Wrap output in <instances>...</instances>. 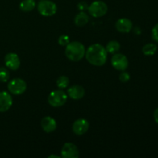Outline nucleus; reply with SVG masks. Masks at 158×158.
Masks as SVG:
<instances>
[{"label": "nucleus", "instance_id": "2", "mask_svg": "<svg viewBox=\"0 0 158 158\" xmlns=\"http://www.w3.org/2000/svg\"><path fill=\"white\" fill-rule=\"evenodd\" d=\"M86 49L81 43L77 41L70 42L66 46L65 54L69 60L73 62H78L84 57Z\"/></svg>", "mask_w": 158, "mask_h": 158}, {"label": "nucleus", "instance_id": "3", "mask_svg": "<svg viewBox=\"0 0 158 158\" xmlns=\"http://www.w3.org/2000/svg\"><path fill=\"white\" fill-rule=\"evenodd\" d=\"M67 100V95L61 89L53 90L48 96V103L53 107H60L63 106Z\"/></svg>", "mask_w": 158, "mask_h": 158}, {"label": "nucleus", "instance_id": "12", "mask_svg": "<svg viewBox=\"0 0 158 158\" xmlns=\"http://www.w3.org/2000/svg\"><path fill=\"white\" fill-rule=\"evenodd\" d=\"M115 26L118 32L127 33V32H129L132 29L133 23L129 19L122 18L117 20Z\"/></svg>", "mask_w": 158, "mask_h": 158}, {"label": "nucleus", "instance_id": "26", "mask_svg": "<svg viewBox=\"0 0 158 158\" xmlns=\"http://www.w3.org/2000/svg\"><path fill=\"white\" fill-rule=\"evenodd\" d=\"M49 157H56V158H60V157H59V156H56V155H50L49 156Z\"/></svg>", "mask_w": 158, "mask_h": 158}, {"label": "nucleus", "instance_id": "8", "mask_svg": "<svg viewBox=\"0 0 158 158\" xmlns=\"http://www.w3.org/2000/svg\"><path fill=\"white\" fill-rule=\"evenodd\" d=\"M61 156L63 158H77L80 156L78 148L73 143H66L62 148Z\"/></svg>", "mask_w": 158, "mask_h": 158}, {"label": "nucleus", "instance_id": "7", "mask_svg": "<svg viewBox=\"0 0 158 158\" xmlns=\"http://www.w3.org/2000/svg\"><path fill=\"white\" fill-rule=\"evenodd\" d=\"M111 64L114 69L119 71H124L128 67V60L125 55L122 53H114L111 58Z\"/></svg>", "mask_w": 158, "mask_h": 158}, {"label": "nucleus", "instance_id": "17", "mask_svg": "<svg viewBox=\"0 0 158 158\" xmlns=\"http://www.w3.org/2000/svg\"><path fill=\"white\" fill-rule=\"evenodd\" d=\"M106 50L107 52L110 53L114 54L116 52H118L120 49V44L116 40H112V41L109 42L106 46Z\"/></svg>", "mask_w": 158, "mask_h": 158}, {"label": "nucleus", "instance_id": "14", "mask_svg": "<svg viewBox=\"0 0 158 158\" xmlns=\"http://www.w3.org/2000/svg\"><path fill=\"white\" fill-rule=\"evenodd\" d=\"M41 127L46 133L53 132L57 127V123L55 119L51 117H45L41 120Z\"/></svg>", "mask_w": 158, "mask_h": 158}, {"label": "nucleus", "instance_id": "16", "mask_svg": "<svg viewBox=\"0 0 158 158\" xmlns=\"http://www.w3.org/2000/svg\"><path fill=\"white\" fill-rule=\"evenodd\" d=\"M35 7V0H23L19 4V8L23 12H31Z\"/></svg>", "mask_w": 158, "mask_h": 158}, {"label": "nucleus", "instance_id": "10", "mask_svg": "<svg viewBox=\"0 0 158 158\" xmlns=\"http://www.w3.org/2000/svg\"><path fill=\"white\" fill-rule=\"evenodd\" d=\"M89 127V123L86 119H78L73 124V131L77 135H83L87 132Z\"/></svg>", "mask_w": 158, "mask_h": 158}, {"label": "nucleus", "instance_id": "9", "mask_svg": "<svg viewBox=\"0 0 158 158\" xmlns=\"http://www.w3.org/2000/svg\"><path fill=\"white\" fill-rule=\"evenodd\" d=\"M4 62L6 67L11 70H16L20 66V59L15 52H9L6 54Z\"/></svg>", "mask_w": 158, "mask_h": 158}, {"label": "nucleus", "instance_id": "21", "mask_svg": "<svg viewBox=\"0 0 158 158\" xmlns=\"http://www.w3.org/2000/svg\"><path fill=\"white\" fill-rule=\"evenodd\" d=\"M70 43V39L67 35H62L59 37L58 43L62 46H66Z\"/></svg>", "mask_w": 158, "mask_h": 158}, {"label": "nucleus", "instance_id": "20", "mask_svg": "<svg viewBox=\"0 0 158 158\" xmlns=\"http://www.w3.org/2000/svg\"><path fill=\"white\" fill-rule=\"evenodd\" d=\"M10 73L9 70L5 67H0V82L6 83L9 80Z\"/></svg>", "mask_w": 158, "mask_h": 158}, {"label": "nucleus", "instance_id": "19", "mask_svg": "<svg viewBox=\"0 0 158 158\" xmlns=\"http://www.w3.org/2000/svg\"><path fill=\"white\" fill-rule=\"evenodd\" d=\"M69 83V80L66 76H61L56 80V85L60 89H65L68 86Z\"/></svg>", "mask_w": 158, "mask_h": 158}, {"label": "nucleus", "instance_id": "23", "mask_svg": "<svg viewBox=\"0 0 158 158\" xmlns=\"http://www.w3.org/2000/svg\"><path fill=\"white\" fill-rule=\"evenodd\" d=\"M151 35H152V39L154 41L158 43V23L156 24L152 29V32H151Z\"/></svg>", "mask_w": 158, "mask_h": 158}, {"label": "nucleus", "instance_id": "18", "mask_svg": "<svg viewBox=\"0 0 158 158\" xmlns=\"http://www.w3.org/2000/svg\"><path fill=\"white\" fill-rule=\"evenodd\" d=\"M157 50V46L154 43H148L143 46L142 51L145 56H153Z\"/></svg>", "mask_w": 158, "mask_h": 158}, {"label": "nucleus", "instance_id": "15", "mask_svg": "<svg viewBox=\"0 0 158 158\" xmlns=\"http://www.w3.org/2000/svg\"><path fill=\"white\" fill-rule=\"evenodd\" d=\"M89 22V16L85 12H80L76 15L74 23L77 26H83Z\"/></svg>", "mask_w": 158, "mask_h": 158}, {"label": "nucleus", "instance_id": "24", "mask_svg": "<svg viewBox=\"0 0 158 158\" xmlns=\"http://www.w3.org/2000/svg\"><path fill=\"white\" fill-rule=\"evenodd\" d=\"M77 8H78V9L80 12H84V11L88 10L89 6H88V4L86 2H80L77 5Z\"/></svg>", "mask_w": 158, "mask_h": 158}, {"label": "nucleus", "instance_id": "6", "mask_svg": "<svg viewBox=\"0 0 158 158\" xmlns=\"http://www.w3.org/2000/svg\"><path fill=\"white\" fill-rule=\"evenodd\" d=\"M27 85L23 80L20 78L12 79L8 83V89L14 95H20L26 90Z\"/></svg>", "mask_w": 158, "mask_h": 158}, {"label": "nucleus", "instance_id": "11", "mask_svg": "<svg viewBox=\"0 0 158 158\" xmlns=\"http://www.w3.org/2000/svg\"><path fill=\"white\" fill-rule=\"evenodd\" d=\"M12 105V98L10 94L6 91L0 92V112L4 113L9 110Z\"/></svg>", "mask_w": 158, "mask_h": 158}, {"label": "nucleus", "instance_id": "25", "mask_svg": "<svg viewBox=\"0 0 158 158\" xmlns=\"http://www.w3.org/2000/svg\"><path fill=\"white\" fill-rule=\"evenodd\" d=\"M154 119L155 120V122L157 123H158V108L154 110Z\"/></svg>", "mask_w": 158, "mask_h": 158}, {"label": "nucleus", "instance_id": "22", "mask_svg": "<svg viewBox=\"0 0 158 158\" xmlns=\"http://www.w3.org/2000/svg\"><path fill=\"white\" fill-rule=\"evenodd\" d=\"M120 80L122 82V83H127V81H129L130 78H131V76L126 71H121L120 74Z\"/></svg>", "mask_w": 158, "mask_h": 158}, {"label": "nucleus", "instance_id": "5", "mask_svg": "<svg viewBox=\"0 0 158 158\" xmlns=\"http://www.w3.org/2000/svg\"><path fill=\"white\" fill-rule=\"evenodd\" d=\"M107 5L103 1H95L91 3L88 8V12L95 18H100L107 12Z\"/></svg>", "mask_w": 158, "mask_h": 158}, {"label": "nucleus", "instance_id": "4", "mask_svg": "<svg viewBox=\"0 0 158 158\" xmlns=\"http://www.w3.org/2000/svg\"><path fill=\"white\" fill-rule=\"evenodd\" d=\"M37 9L43 16H52L57 12V6L55 2L50 0H41L38 3Z\"/></svg>", "mask_w": 158, "mask_h": 158}, {"label": "nucleus", "instance_id": "13", "mask_svg": "<svg viewBox=\"0 0 158 158\" xmlns=\"http://www.w3.org/2000/svg\"><path fill=\"white\" fill-rule=\"evenodd\" d=\"M67 94L73 100H80L85 95V89L80 85H73L67 90Z\"/></svg>", "mask_w": 158, "mask_h": 158}, {"label": "nucleus", "instance_id": "1", "mask_svg": "<svg viewBox=\"0 0 158 158\" xmlns=\"http://www.w3.org/2000/svg\"><path fill=\"white\" fill-rule=\"evenodd\" d=\"M86 59L90 64L96 66H102L107 60V52L102 45L99 43L91 45L86 51Z\"/></svg>", "mask_w": 158, "mask_h": 158}]
</instances>
